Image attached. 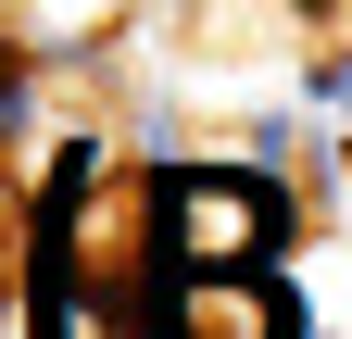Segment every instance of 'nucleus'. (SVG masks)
Listing matches in <instances>:
<instances>
[{"label": "nucleus", "instance_id": "1", "mask_svg": "<svg viewBox=\"0 0 352 339\" xmlns=\"http://www.w3.org/2000/svg\"><path fill=\"white\" fill-rule=\"evenodd\" d=\"M289 226H302V201L264 163H227V151L151 163V277H277Z\"/></svg>", "mask_w": 352, "mask_h": 339}]
</instances>
